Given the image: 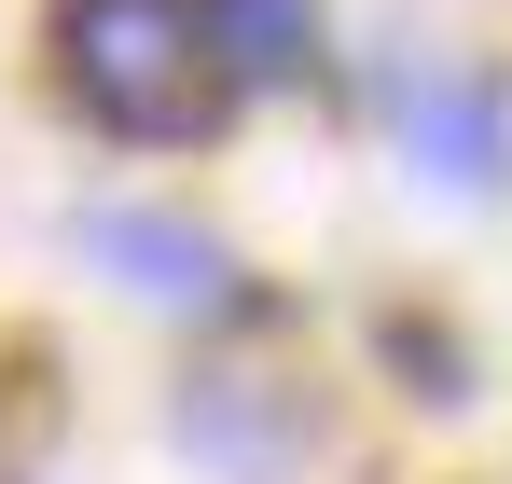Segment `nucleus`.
Masks as SVG:
<instances>
[{
  "label": "nucleus",
  "mask_w": 512,
  "mask_h": 484,
  "mask_svg": "<svg viewBox=\"0 0 512 484\" xmlns=\"http://www.w3.org/2000/svg\"><path fill=\"white\" fill-rule=\"evenodd\" d=\"M56 83L111 139H208L222 97H236L222 42H208V0H70L56 14Z\"/></svg>",
  "instance_id": "nucleus-1"
},
{
  "label": "nucleus",
  "mask_w": 512,
  "mask_h": 484,
  "mask_svg": "<svg viewBox=\"0 0 512 484\" xmlns=\"http://www.w3.org/2000/svg\"><path fill=\"white\" fill-rule=\"evenodd\" d=\"M208 42L236 83H305L319 70V0H208Z\"/></svg>",
  "instance_id": "nucleus-4"
},
{
  "label": "nucleus",
  "mask_w": 512,
  "mask_h": 484,
  "mask_svg": "<svg viewBox=\"0 0 512 484\" xmlns=\"http://www.w3.org/2000/svg\"><path fill=\"white\" fill-rule=\"evenodd\" d=\"M402 139H416V166L457 180V194H499L512 180V125H499L485 83H416V97H402Z\"/></svg>",
  "instance_id": "nucleus-3"
},
{
  "label": "nucleus",
  "mask_w": 512,
  "mask_h": 484,
  "mask_svg": "<svg viewBox=\"0 0 512 484\" xmlns=\"http://www.w3.org/2000/svg\"><path fill=\"white\" fill-rule=\"evenodd\" d=\"M84 249L139 305H180V319H194V305H236V263L194 236V222H167V208H84Z\"/></svg>",
  "instance_id": "nucleus-2"
}]
</instances>
